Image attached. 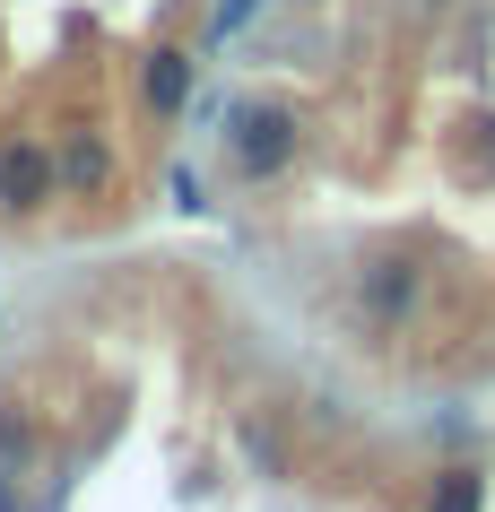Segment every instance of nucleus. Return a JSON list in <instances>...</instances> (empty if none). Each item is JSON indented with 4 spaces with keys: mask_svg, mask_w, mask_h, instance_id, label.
I'll use <instances>...</instances> for the list:
<instances>
[{
    "mask_svg": "<svg viewBox=\"0 0 495 512\" xmlns=\"http://www.w3.org/2000/svg\"><path fill=\"white\" fill-rule=\"evenodd\" d=\"M226 131H218V148H226V174L235 183H278L287 165H296V148H304V113L287 105V96H235V105L218 113Z\"/></svg>",
    "mask_w": 495,
    "mask_h": 512,
    "instance_id": "nucleus-1",
    "label": "nucleus"
},
{
    "mask_svg": "<svg viewBox=\"0 0 495 512\" xmlns=\"http://www.w3.org/2000/svg\"><path fill=\"white\" fill-rule=\"evenodd\" d=\"M53 200H61L53 139L27 131V122H0V217H9V226H35Z\"/></svg>",
    "mask_w": 495,
    "mask_h": 512,
    "instance_id": "nucleus-2",
    "label": "nucleus"
},
{
    "mask_svg": "<svg viewBox=\"0 0 495 512\" xmlns=\"http://www.w3.org/2000/svg\"><path fill=\"white\" fill-rule=\"evenodd\" d=\"M348 296H357V322L391 339V330L417 322V304H426V270H417L409 252H374V261H357V287H348Z\"/></svg>",
    "mask_w": 495,
    "mask_h": 512,
    "instance_id": "nucleus-3",
    "label": "nucleus"
},
{
    "mask_svg": "<svg viewBox=\"0 0 495 512\" xmlns=\"http://www.w3.org/2000/svg\"><path fill=\"white\" fill-rule=\"evenodd\" d=\"M53 165H61V200H113L122 183V157H113V131L96 113H70L53 131Z\"/></svg>",
    "mask_w": 495,
    "mask_h": 512,
    "instance_id": "nucleus-4",
    "label": "nucleus"
},
{
    "mask_svg": "<svg viewBox=\"0 0 495 512\" xmlns=\"http://www.w3.org/2000/svg\"><path fill=\"white\" fill-rule=\"evenodd\" d=\"M200 87V44H148L139 53V113L148 122H183Z\"/></svg>",
    "mask_w": 495,
    "mask_h": 512,
    "instance_id": "nucleus-5",
    "label": "nucleus"
},
{
    "mask_svg": "<svg viewBox=\"0 0 495 512\" xmlns=\"http://www.w3.org/2000/svg\"><path fill=\"white\" fill-rule=\"evenodd\" d=\"M426 512H487V469H478V460H452V469H435V486H426Z\"/></svg>",
    "mask_w": 495,
    "mask_h": 512,
    "instance_id": "nucleus-6",
    "label": "nucleus"
},
{
    "mask_svg": "<svg viewBox=\"0 0 495 512\" xmlns=\"http://www.w3.org/2000/svg\"><path fill=\"white\" fill-rule=\"evenodd\" d=\"M35 452H44V426H35V408L0 400V469H27Z\"/></svg>",
    "mask_w": 495,
    "mask_h": 512,
    "instance_id": "nucleus-7",
    "label": "nucleus"
},
{
    "mask_svg": "<svg viewBox=\"0 0 495 512\" xmlns=\"http://www.w3.org/2000/svg\"><path fill=\"white\" fill-rule=\"evenodd\" d=\"M270 0H209V27H200V53H226L235 35H252V18H261Z\"/></svg>",
    "mask_w": 495,
    "mask_h": 512,
    "instance_id": "nucleus-8",
    "label": "nucleus"
},
{
    "mask_svg": "<svg viewBox=\"0 0 495 512\" xmlns=\"http://www.w3.org/2000/svg\"><path fill=\"white\" fill-rule=\"evenodd\" d=\"M174 209H209V191H200V174H192V165H174Z\"/></svg>",
    "mask_w": 495,
    "mask_h": 512,
    "instance_id": "nucleus-9",
    "label": "nucleus"
},
{
    "mask_svg": "<svg viewBox=\"0 0 495 512\" xmlns=\"http://www.w3.org/2000/svg\"><path fill=\"white\" fill-rule=\"evenodd\" d=\"M18 478H27V469H0V512H18Z\"/></svg>",
    "mask_w": 495,
    "mask_h": 512,
    "instance_id": "nucleus-10",
    "label": "nucleus"
},
{
    "mask_svg": "<svg viewBox=\"0 0 495 512\" xmlns=\"http://www.w3.org/2000/svg\"><path fill=\"white\" fill-rule=\"evenodd\" d=\"M296 9H322V0H296Z\"/></svg>",
    "mask_w": 495,
    "mask_h": 512,
    "instance_id": "nucleus-11",
    "label": "nucleus"
},
{
    "mask_svg": "<svg viewBox=\"0 0 495 512\" xmlns=\"http://www.w3.org/2000/svg\"><path fill=\"white\" fill-rule=\"evenodd\" d=\"M426 9H443V0H426Z\"/></svg>",
    "mask_w": 495,
    "mask_h": 512,
    "instance_id": "nucleus-12",
    "label": "nucleus"
}]
</instances>
